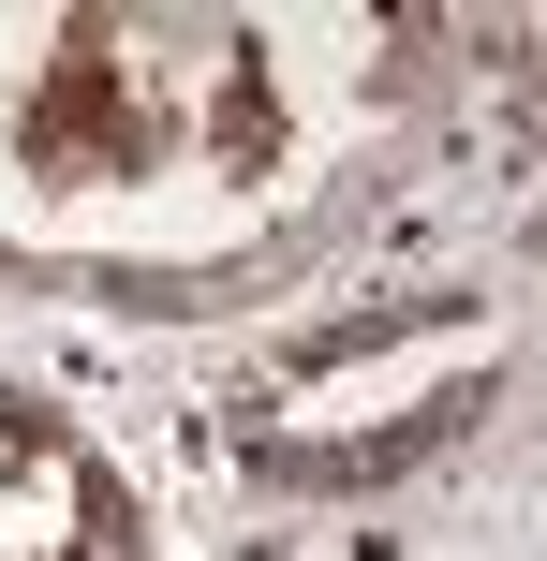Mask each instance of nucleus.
Instances as JSON below:
<instances>
[{"instance_id": "1", "label": "nucleus", "mask_w": 547, "mask_h": 561, "mask_svg": "<svg viewBox=\"0 0 547 561\" xmlns=\"http://www.w3.org/2000/svg\"><path fill=\"white\" fill-rule=\"evenodd\" d=\"M30 148H45L59 178H104V163L148 148V104H134V75H118L104 30H75V45L45 59V89H30Z\"/></svg>"}]
</instances>
